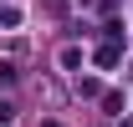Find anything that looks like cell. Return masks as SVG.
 <instances>
[{"instance_id":"6da1fadb","label":"cell","mask_w":133,"mask_h":127,"mask_svg":"<svg viewBox=\"0 0 133 127\" xmlns=\"http://www.w3.org/2000/svg\"><path fill=\"white\" fill-rule=\"evenodd\" d=\"M118 61H123V51H118V46H102V51H97V66H118Z\"/></svg>"},{"instance_id":"7a4b0ae2","label":"cell","mask_w":133,"mask_h":127,"mask_svg":"<svg viewBox=\"0 0 133 127\" xmlns=\"http://www.w3.org/2000/svg\"><path fill=\"white\" fill-rule=\"evenodd\" d=\"M0 26H5V31H10V26H21V10H16V5H0Z\"/></svg>"},{"instance_id":"3957f363","label":"cell","mask_w":133,"mask_h":127,"mask_svg":"<svg viewBox=\"0 0 133 127\" xmlns=\"http://www.w3.org/2000/svg\"><path fill=\"white\" fill-rule=\"evenodd\" d=\"M41 10L46 15H66V0H41Z\"/></svg>"},{"instance_id":"277c9868","label":"cell","mask_w":133,"mask_h":127,"mask_svg":"<svg viewBox=\"0 0 133 127\" xmlns=\"http://www.w3.org/2000/svg\"><path fill=\"white\" fill-rule=\"evenodd\" d=\"M16 122V107H10V102H0V127H10Z\"/></svg>"}]
</instances>
